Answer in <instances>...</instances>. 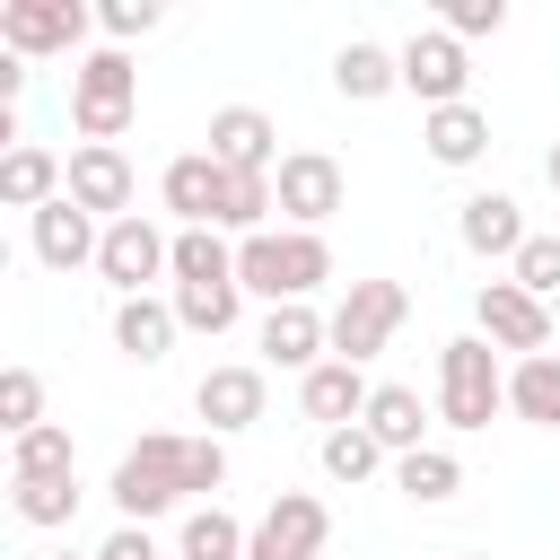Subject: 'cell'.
Returning <instances> with one entry per match:
<instances>
[{
	"label": "cell",
	"mask_w": 560,
	"mask_h": 560,
	"mask_svg": "<svg viewBox=\"0 0 560 560\" xmlns=\"http://www.w3.org/2000/svg\"><path fill=\"white\" fill-rule=\"evenodd\" d=\"M219 481H228V446H219V438H175V429H149V438L114 464V508H122V525H149V516H166L175 499L219 490Z\"/></svg>",
	"instance_id": "6da1fadb"
},
{
	"label": "cell",
	"mask_w": 560,
	"mask_h": 560,
	"mask_svg": "<svg viewBox=\"0 0 560 560\" xmlns=\"http://www.w3.org/2000/svg\"><path fill=\"white\" fill-rule=\"evenodd\" d=\"M236 280H245V298L306 306V298L332 280V254H324V236H306V228H262V236L236 245Z\"/></svg>",
	"instance_id": "7a4b0ae2"
},
{
	"label": "cell",
	"mask_w": 560,
	"mask_h": 560,
	"mask_svg": "<svg viewBox=\"0 0 560 560\" xmlns=\"http://www.w3.org/2000/svg\"><path fill=\"white\" fill-rule=\"evenodd\" d=\"M131 105H140V70H131L122 44H105V52H88V61L70 70V122H79V140L114 149V140L131 131Z\"/></svg>",
	"instance_id": "3957f363"
},
{
	"label": "cell",
	"mask_w": 560,
	"mask_h": 560,
	"mask_svg": "<svg viewBox=\"0 0 560 560\" xmlns=\"http://www.w3.org/2000/svg\"><path fill=\"white\" fill-rule=\"evenodd\" d=\"M490 411H508V376H499V350L481 332H464V341L438 350V420L446 429H490Z\"/></svg>",
	"instance_id": "277c9868"
},
{
	"label": "cell",
	"mask_w": 560,
	"mask_h": 560,
	"mask_svg": "<svg viewBox=\"0 0 560 560\" xmlns=\"http://www.w3.org/2000/svg\"><path fill=\"white\" fill-rule=\"evenodd\" d=\"M402 315H411V289H402V280H350V298L332 306V359L368 368V359L402 332Z\"/></svg>",
	"instance_id": "5b68a950"
},
{
	"label": "cell",
	"mask_w": 560,
	"mask_h": 560,
	"mask_svg": "<svg viewBox=\"0 0 560 560\" xmlns=\"http://www.w3.org/2000/svg\"><path fill=\"white\" fill-rule=\"evenodd\" d=\"M472 324H481V341L490 350H516V359H542L551 350V306L542 298H525L516 280H481V298H472Z\"/></svg>",
	"instance_id": "8992f818"
},
{
	"label": "cell",
	"mask_w": 560,
	"mask_h": 560,
	"mask_svg": "<svg viewBox=\"0 0 560 560\" xmlns=\"http://www.w3.org/2000/svg\"><path fill=\"white\" fill-rule=\"evenodd\" d=\"M96 271H105V289H114V298H149V280H158V271H175V236H158V228L131 210V219H114V228H105Z\"/></svg>",
	"instance_id": "52a82bcc"
},
{
	"label": "cell",
	"mask_w": 560,
	"mask_h": 560,
	"mask_svg": "<svg viewBox=\"0 0 560 560\" xmlns=\"http://www.w3.org/2000/svg\"><path fill=\"white\" fill-rule=\"evenodd\" d=\"M402 88L438 114V105H472L464 88H472V61H464V44L446 35V26H420L411 44H402Z\"/></svg>",
	"instance_id": "ba28073f"
},
{
	"label": "cell",
	"mask_w": 560,
	"mask_h": 560,
	"mask_svg": "<svg viewBox=\"0 0 560 560\" xmlns=\"http://www.w3.org/2000/svg\"><path fill=\"white\" fill-rule=\"evenodd\" d=\"M324 534H332L324 499H306V490H280V499L262 508V525H254L245 560H324Z\"/></svg>",
	"instance_id": "9c48e42d"
},
{
	"label": "cell",
	"mask_w": 560,
	"mask_h": 560,
	"mask_svg": "<svg viewBox=\"0 0 560 560\" xmlns=\"http://www.w3.org/2000/svg\"><path fill=\"white\" fill-rule=\"evenodd\" d=\"M88 35V9L79 0H9L0 9V52L35 61V52H79Z\"/></svg>",
	"instance_id": "30bf717a"
},
{
	"label": "cell",
	"mask_w": 560,
	"mask_h": 560,
	"mask_svg": "<svg viewBox=\"0 0 560 560\" xmlns=\"http://www.w3.org/2000/svg\"><path fill=\"white\" fill-rule=\"evenodd\" d=\"M271 201H280V219H298L306 236L341 210V166L324 158V149H289L280 158V175H271Z\"/></svg>",
	"instance_id": "8fae6325"
},
{
	"label": "cell",
	"mask_w": 560,
	"mask_h": 560,
	"mask_svg": "<svg viewBox=\"0 0 560 560\" xmlns=\"http://www.w3.org/2000/svg\"><path fill=\"white\" fill-rule=\"evenodd\" d=\"M210 158L228 175H280V131L262 105H219L210 114Z\"/></svg>",
	"instance_id": "7c38bea8"
},
{
	"label": "cell",
	"mask_w": 560,
	"mask_h": 560,
	"mask_svg": "<svg viewBox=\"0 0 560 560\" xmlns=\"http://www.w3.org/2000/svg\"><path fill=\"white\" fill-rule=\"evenodd\" d=\"M61 192H70L88 219H105V228H114V219H131V158H122V149L79 140V149H70V184H61Z\"/></svg>",
	"instance_id": "4fadbf2b"
},
{
	"label": "cell",
	"mask_w": 560,
	"mask_h": 560,
	"mask_svg": "<svg viewBox=\"0 0 560 560\" xmlns=\"http://www.w3.org/2000/svg\"><path fill=\"white\" fill-rule=\"evenodd\" d=\"M368 402H376V385H368L350 359H324V368H306V376H298V411H306V420H324V429L368 420Z\"/></svg>",
	"instance_id": "5bb4252c"
},
{
	"label": "cell",
	"mask_w": 560,
	"mask_h": 560,
	"mask_svg": "<svg viewBox=\"0 0 560 560\" xmlns=\"http://www.w3.org/2000/svg\"><path fill=\"white\" fill-rule=\"evenodd\" d=\"M158 192H166V210H175L184 228H219V201H228V166H219L210 149H192V158H175V166L158 175Z\"/></svg>",
	"instance_id": "9a60e30c"
},
{
	"label": "cell",
	"mask_w": 560,
	"mask_h": 560,
	"mask_svg": "<svg viewBox=\"0 0 560 560\" xmlns=\"http://www.w3.org/2000/svg\"><path fill=\"white\" fill-rule=\"evenodd\" d=\"M455 236H464L481 262H516V254H525V210H516V192H472V201L455 210Z\"/></svg>",
	"instance_id": "2e32d148"
},
{
	"label": "cell",
	"mask_w": 560,
	"mask_h": 560,
	"mask_svg": "<svg viewBox=\"0 0 560 560\" xmlns=\"http://www.w3.org/2000/svg\"><path fill=\"white\" fill-rule=\"evenodd\" d=\"M96 245H105V228H96L70 192L35 210V262H44V271H79V262H96Z\"/></svg>",
	"instance_id": "e0dca14e"
},
{
	"label": "cell",
	"mask_w": 560,
	"mask_h": 560,
	"mask_svg": "<svg viewBox=\"0 0 560 560\" xmlns=\"http://www.w3.org/2000/svg\"><path fill=\"white\" fill-rule=\"evenodd\" d=\"M192 411L210 420V438L254 429V420H262V368H210V376L192 385Z\"/></svg>",
	"instance_id": "ac0fdd59"
},
{
	"label": "cell",
	"mask_w": 560,
	"mask_h": 560,
	"mask_svg": "<svg viewBox=\"0 0 560 560\" xmlns=\"http://www.w3.org/2000/svg\"><path fill=\"white\" fill-rule=\"evenodd\" d=\"M324 350H332V315H315V306H271L262 315V359L271 368H324Z\"/></svg>",
	"instance_id": "d6986e66"
},
{
	"label": "cell",
	"mask_w": 560,
	"mask_h": 560,
	"mask_svg": "<svg viewBox=\"0 0 560 560\" xmlns=\"http://www.w3.org/2000/svg\"><path fill=\"white\" fill-rule=\"evenodd\" d=\"M61 184H70V166H61L52 149H35V140H18V149L0 158V201L26 210V219H35L44 201H61Z\"/></svg>",
	"instance_id": "ffe728a7"
},
{
	"label": "cell",
	"mask_w": 560,
	"mask_h": 560,
	"mask_svg": "<svg viewBox=\"0 0 560 560\" xmlns=\"http://www.w3.org/2000/svg\"><path fill=\"white\" fill-rule=\"evenodd\" d=\"M175 332H184V324H175V298H122V306H114V350L140 359V368H158V359L175 350Z\"/></svg>",
	"instance_id": "44dd1931"
},
{
	"label": "cell",
	"mask_w": 560,
	"mask_h": 560,
	"mask_svg": "<svg viewBox=\"0 0 560 560\" xmlns=\"http://www.w3.org/2000/svg\"><path fill=\"white\" fill-rule=\"evenodd\" d=\"M420 140H429L438 166H472V158L490 149V114H481V105H438V114L420 122Z\"/></svg>",
	"instance_id": "7402d4cb"
},
{
	"label": "cell",
	"mask_w": 560,
	"mask_h": 560,
	"mask_svg": "<svg viewBox=\"0 0 560 560\" xmlns=\"http://www.w3.org/2000/svg\"><path fill=\"white\" fill-rule=\"evenodd\" d=\"M359 429H368L385 455H420V446H429V438H420L429 420H420V394H411V385H376V402H368Z\"/></svg>",
	"instance_id": "603a6c76"
},
{
	"label": "cell",
	"mask_w": 560,
	"mask_h": 560,
	"mask_svg": "<svg viewBox=\"0 0 560 560\" xmlns=\"http://www.w3.org/2000/svg\"><path fill=\"white\" fill-rule=\"evenodd\" d=\"M70 472H79V446H70V429H61V420H44V429L9 438V481H70Z\"/></svg>",
	"instance_id": "cb8c5ba5"
},
{
	"label": "cell",
	"mask_w": 560,
	"mask_h": 560,
	"mask_svg": "<svg viewBox=\"0 0 560 560\" xmlns=\"http://www.w3.org/2000/svg\"><path fill=\"white\" fill-rule=\"evenodd\" d=\"M508 411H516V420H534V429H560V350H542V359H516V368H508Z\"/></svg>",
	"instance_id": "d4e9b609"
},
{
	"label": "cell",
	"mask_w": 560,
	"mask_h": 560,
	"mask_svg": "<svg viewBox=\"0 0 560 560\" xmlns=\"http://www.w3.org/2000/svg\"><path fill=\"white\" fill-rule=\"evenodd\" d=\"M332 88H341L350 105L385 96V88H402V52H385V44H341V52H332Z\"/></svg>",
	"instance_id": "484cf974"
},
{
	"label": "cell",
	"mask_w": 560,
	"mask_h": 560,
	"mask_svg": "<svg viewBox=\"0 0 560 560\" xmlns=\"http://www.w3.org/2000/svg\"><path fill=\"white\" fill-rule=\"evenodd\" d=\"M245 542H254V525H236V516L210 499V508H192V516H184L175 560H245Z\"/></svg>",
	"instance_id": "4316f807"
},
{
	"label": "cell",
	"mask_w": 560,
	"mask_h": 560,
	"mask_svg": "<svg viewBox=\"0 0 560 560\" xmlns=\"http://www.w3.org/2000/svg\"><path fill=\"white\" fill-rule=\"evenodd\" d=\"M394 481H402V499L438 508V499H455V490H464V464H455L446 446H420V455H394Z\"/></svg>",
	"instance_id": "83f0119b"
},
{
	"label": "cell",
	"mask_w": 560,
	"mask_h": 560,
	"mask_svg": "<svg viewBox=\"0 0 560 560\" xmlns=\"http://www.w3.org/2000/svg\"><path fill=\"white\" fill-rule=\"evenodd\" d=\"M201 280H236V245H219V228L175 236V289H201Z\"/></svg>",
	"instance_id": "f1b7e54d"
},
{
	"label": "cell",
	"mask_w": 560,
	"mask_h": 560,
	"mask_svg": "<svg viewBox=\"0 0 560 560\" xmlns=\"http://www.w3.org/2000/svg\"><path fill=\"white\" fill-rule=\"evenodd\" d=\"M245 306V280H201V289H175V324L184 332H228Z\"/></svg>",
	"instance_id": "f546056e"
},
{
	"label": "cell",
	"mask_w": 560,
	"mask_h": 560,
	"mask_svg": "<svg viewBox=\"0 0 560 560\" xmlns=\"http://www.w3.org/2000/svg\"><path fill=\"white\" fill-rule=\"evenodd\" d=\"M376 464H385V446H376L359 420H350V429H324V472H332V481H368Z\"/></svg>",
	"instance_id": "4dcf8cb0"
},
{
	"label": "cell",
	"mask_w": 560,
	"mask_h": 560,
	"mask_svg": "<svg viewBox=\"0 0 560 560\" xmlns=\"http://www.w3.org/2000/svg\"><path fill=\"white\" fill-rule=\"evenodd\" d=\"M0 429H9V438L44 429V376H35V368H9V376H0Z\"/></svg>",
	"instance_id": "1f68e13d"
},
{
	"label": "cell",
	"mask_w": 560,
	"mask_h": 560,
	"mask_svg": "<svg viewBox=\"0 0 560 560\" xmlns=\"http://www.w3.org/2000/svg\"><path fill=\"white\" fill-rule=\"evenodd\" d=\"M9 490H18V516L26 525H70L79 516V472L70 481H9Z\"/></svg>",
	"instance_id": "d6a6232c"
},
{
	"label": "cell",
	"mask_w": 560,
	"mask_h": 560,
	"mask_svg": "<svg viewBox=\"0 0 560 560\" xmlns=\"http://www.w3.org/2000/svg\"><path fill=\"white\" fill-rule=\"evenodd\" d=\"M508 280H516L525 298H542V306H551V298H560V236H525V254L508 262Z\"/></svg>",
	"instance_id": "836d02e7"
},
{
	"label": "cell",
	"mask_w": 560,
	"mask_h": 560,
	"mask_svg": "<svg viewBox=\"0 0 560 560\" xmlns=\"http://www.w3.org/2000/svg\"><path fill=\"white\" fill-rule=\"evenodd\" d=\"M508 26V0H446V35L472 44V35H499Z\"/></svg>",
	"instance_id": "e575fe53"
},
{
	"label": "cell",
	"mask_w": 560,
	"mask_h": 560,
	"mask_svg": "<svg viewBox=\"0 0 560 560\" xmlns=\"http://www.w3.org/2000/svg\"><path fill=\"white\" fill-rule=\"evenodd\" d=\"M96 26H105L114 44H131V35H149V26H158V0H105V9H96Z\"/></svg>",
	"instance_id": "d590c367"
},
{
	"label": "cell",
	"mask_w": 560,
	"mask_h": 560,
	"mask_svg": "<svg viewBox=\"0 0 560 560\" xmlns=\"http://www.w3.org/2000/svg\"><path fill=\"white\" fill-rule=\"evenodd\" d=\"M88 560H166V551L149 542V525H114V534H105V542H96Z\"/></svg>",
	"instance_id": "8d00e7d4"
},
{
	"label": "cell",
	"mask_w": 560,
	"mask_h": 560,
	"mask_svg": "<svg viewBox=\"0 0 560 560\" xmlns=\"http://www.w3.org/2000/svg\"><path fill=\"white\" fill-rule=\"evenodd\" d=\"M18 96H26V61H18V52H0V105H18Z\"/></svg>",
	"instance_id": "74e56055"
},
{
	"label": "cell",
	"mask_w": 560,
	"mask_h": 560,
	"mask_svg": "<svg viewBox=\"0 0 560 560\" xmlns=\"http://www.w3.org/2000/svg\"><path fill=\"white\" fill-rule=\"evenodd\" d=\"M542 175H551V192H560V140H551V158H542Z\"/></svg>",
	"instance_id": "f35d334b"
},
{
	"label": "cell",
	"mask_w": 560,
	"mask_h": 560,
	"mask_svg": "<svg viewBox=\"0 0 560 560\" xmlns=\"http://www.w3.org/2000/svg\"><path fill=\"white\" fill-rule=\"evenodd\" d=\"M52 560H79V551H52Z\"/></svg>",
	"instance_id": "ab89813d"
},
{
	"label": "cell",
	"mask_w": 560,
	"mask_h": 560,
	"mask_svg": "<svg viewBox=\"0 0 560 560\" xmlns=\"http://www.w3.org/2000/svg\"><path fill=\"white\" fill-rule=\"evenodd\" d=\"M551 324H560V298H551Z\"/></svg>",
	"instance_id": "60d3db41"
},
{
	"label": "cell",
	"mask_w": 560,
	"mask_h": 560,
	"mask_svg": "<svg viewBox=\"0 0 560 560\" xmlns=\"http://www.w3.org/2000/svg\"><path fill=\"white\" fill-rule=\"evenodd\" d=\"M472 560H481V551H472Z\"/></svg>",
	"instance_id": "b9f144b4"
}]
</instances>
